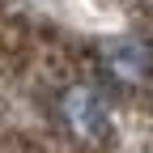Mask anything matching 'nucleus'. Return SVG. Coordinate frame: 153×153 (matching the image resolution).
<instances>
[{"instance_id": "1", "label": "nucleus", "mask_w": 153, "mask_h": 153, "mask_svg": "<svg viewBox=\"0 0 153 153\" xmlns=\"http://www.w3.org/2000/svg\"><path fill=\"white\" fill-rule=\"evenodd\" d=\"M60 119L81 140H106L111 136V102L98 85H68L60 94Z\"/></svg>"}, {"instance_id": "2", "label": "nucleus", "mask_w": 153, "mask_h": 153, "mask_svg": "<svg viewBox=\"0 0 153 153\" xmlns=\"http://www.w3.org/2000/svg\"><path fill=\"white\" fill-rule=\"evenodd\" d=\"M102 72H106V81L111 85H119V89H136L149 81V72H153V55L145 43H136V38H119V43H111L102 51Z\"/></svg>"}]
</instances>
